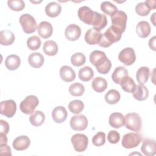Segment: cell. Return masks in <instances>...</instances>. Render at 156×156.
Masks as SVG:
<instances>
[{
  "mask_svg": "<svg viewBox=\"0 0 156 156\" xmlns=\"http://www.w3.org/2000/svg\"><path fill=\"white\" fill-rule=\"evenodd\" d=\"M151 8L146 2H140L135 6V12L139 15L141 16H147L151 12Z\"/></svg>",
  "mask_w": 156,
  "mask_h": 156,
  "instance_id": "f35d334b",
  "label": "cell"
},
{
  "mask_svg": "<svg viewBox=\"0 0 156 156\" xmlns=\"http://www.w3.org/2000/svg\"><path fill=\"white\" fill-rule=\"evenodd\" d=\"M141 151L146 156H153L156 154V143L154 140L144 139L141 147Z\"/></svg>",
  "mask_w": 156,
  "mask_h": 156,
  "instance_id": "9a60e30c",
  "label": "cell"
},
{
  "mask_svg": "<svg viewBox=\"0 0 156 156\" xmlns=\"http://www.w3.org/2000/svg\"><path fill=\"white\" fill-rule=\"evenodd\" d=\"M37 31L41 37L44 39L48 38L52 34V26L48 21H41L38 26Z\"/></svg>",
  "mask_w": 156,
  "mask_h": 156,
  "instance_id": "ac0fdd59",
  "label": "cell"
},
{
  "mask_svg": "<svg viewBox=\"0 0 156 156\" xmlns=\"http://www.w3.org/2000/svg\"><path fill=\"white\" fill-rule=\"evenodd\" d=\"M105 100L109 104H115L119 102L121 98L120 93L115 89L110 90L105 95Z\"/></svg>",
  "mask_w": 156,
  "mask_h": 156,
  "instance_id": "e575fe53",
  "label": "cell"
},
{
  "mask_svg": "<svg viewBox=\"0 0 156 156\" xmlns=\"http://www.w3.org/2000/svg\"><path fill=\"white\" fill-rule=\"evenodd\" d=\"M107 24V17L105 15L94 12V16L91 25L93 27L98 30L103 29Z\"/></svg>",
  "mask_w": 156,
  "mask_h": 156,
  "instance_id": "ffe728a7",
  "label": "cell"
},
{
  "mask_svg": "<svg viewBox=\"0 0 156 156\" xmlns=\"http://www.w3.org/2000/svg\"><path fill=\"white\" fill-rule=\"evenodd\" d=\"M151 8V9H155L156 7V1L155 0L154 1H145Z\"/></svg>",
  "mask_w": 156,
  "mask_h": 156,
  "instance_id": "681fc988",
  "label": "cell"
},
{
  "mask_svg": "<svg viewBox=\"0 0 156 156\" xmlns=\"http://www.w3.org/2000/svg\"><path fill=\"white\" fill-rule=\"evenodd\" d=\"M61 11L62 7L57 2H51L48 4L45 7L46 14L51 18H55L58 16Z\"/></svg>",
  "mask_w": 156,
  "mask_h": 156,
  "instance_id": "484cf974",
  "label": "cell"
},
{
  "mask_svg": "<svg viewBox=\"0 0 156 156\" xmlns=\"http://www.w3.org/2000/svg\"><path fill=\"white\" fill-rule=\"evenodd\" d=\"M108 122L112 127L119 129L124 125V116L121 113H113L109 117Z\"/></svg>",
  "mask_w": 156,
  "mask_h": 156,
  "instance_id": "44dd1931",
  "label": "cell"
},
{
  "mask_svg": "<svg viewBox=\"0 0 156 156\" xmlns=\"http://www.w3.org/2000/svg\"><path fill=\"white\" fill-rule=\"evenodd\" d=\"M91 87L95 91L101 93L106 90L107 87V82L104 78L102 77H96L93 80Z\"/></svg>",
  "mask_w": 156,
  "mask_h": 156,
  "instance_id": "f546056e",
  "label": "cell"
},
{
  "mask_svg": "<svg viewBox=\"0 0 156 156\" xmlns=\"http://www.w3.org/2000/svg\"><path fill=\"white\" fill-rule=\"evenodd\" d=\"M155 15L156 13H154L151 16V21H152V24L154 26H155Z\"/></svg>",
  "mask_w": 156,
  "mask_h": 156,
  "instance_id": "f907efd6",
  "label": "cell"
},
{
  "mask_svg": "<svg viewBox=\"0 0 156 156\" xmlns=\"http://www.w3.org/2000/svg\"><path fill=\"white\" fill-rule=\"evenodd\" d=\"M41 40L37 35H33L29 37L27 40V46L32 51H35L40 48L41 46Z\"/></svg>",
  "mask_w": 156,
  "mask_h": 156,
  "instance_id": "ab89813d",
  "label": "cell"
},
{
  "mask_svg": "<svg viewBox=\"0 0 156 156\" xmlns=\"http://www.w3.org/2000/svg\"><path fill=\"white\" fill-rule=\"evenodd\" d=\"M68 113L66 108L63 106L55 107L52 112V117L56 123H62L67 118Z\"/></svg>",
  "mask_w": 156,
  "mask_h": 156,
  "instance_id": "e0dca14e",
  "label": "cell"
},
{
  "mask_svg": "<svg viewBox=\"0 0 156 156\" xmlns=\"http://www.w3.org/2000/svg\"><path fill=\"white\" fill-rule=\"evenodd\" d=\"M151 31L149 23L146 21H140L136 27V32L137 35L143 38L147 37Z\"/></svg>",
  "mask_w": 156,
  "mask_h": 156,
  "instance_id": "7402d4cb",
  "label": "cell"
},
{
  "mask_svg": "<svg viewBox=\"0 0 156 156\" xmlns=\"http://www.w3.org/2000/svg\"><path fill=\"white\" fill-rule=\"evenodd\" d=\"M79 18L87 24L91 25L94 16V12L87 6L80 7L77 12Z\"/></svg>",
  "mask_w": 156,
  "mask_h": 156,
  "instance_id": "7c38bea8",
  "label": "cell"
},
{
  "mask_svg": "<svg viewBox=\"0 0 156 156\" xmlns=\"http://www.w3.org/2000/svg\"><path fill=\"white\" fill-rule=\"evenodd\" d=\"M127 76H129L127 69L124 66H118L113 71L112 74V79L115 83L120 84L122 80Z\"/></svg>",
  "mask_w": 156,
  "mask_h": 156,
  "instance_id": "603a6c76",
  "label": "cell"
},
{
  "mask_svg": "<svg viewBox=\"0 0 156 156\" xmlns=\"http://www.w3.org/2000/svg\"><path fill=\"white\" fill-rule=\"evenodd\" d=\"M15 39V35L10 30H3L0 32V43L1 45L12 44Z\"/></svg>",
  "mask_w": 156,
  "mask_h": 156,
  "instance_id": "83f0119b",
  "label": "cell"
},
{
  "mask_svg": "<svg viewBox=\"0 0 156 156\" xmlns=\"http://www.w3.org/2000/svg\"><path fill=\"white\" fill-rule=\"evenodd\" d=\"M39 104L38 98L35 95H29L20 104L21 111L26 115L32 114Z\"/></svg>",
  "mask_w": 156,
  "mask_h": 156,
  "instance_id": "3957f363",
  "label": "cell"
},
{
  "mask_svg": "<svg viewBox=\"0 0 156 156\" xmlns=\"http://www.w3.org/2000/svg\"><path fill=\"white\" fill-rule=\"evenodd\" d=\"M93 144L98 147L104 145L105 143V134L102 132H98L92 138Z\"/></svg>",
  "mask_w": 156,
  "mask_h": 156,
  "instance_id": "7bdbcfd3",
  "label": "cell"
},
{
  "mask_svg": "<svg viewBox=\"0 0 156 156\" xmlns=\"http://www.w3.org/2000/svg\"><path fill=\"white\" fill-rule=\"evenodd\" d=\"M84 86L79 82H75L69 87V93L73 96H81L84 93Z\"/></svg>",
  "mask_w": 156,
  "mask_h": 156,
  "instance_id": "8d00e7d4",
  "label": "cell"
},
{
  "mask_svg": "<svg viewBox=\"0 0 156 156\" xmlns=\"http://www.w3.org/2000/svg\"><path fill=\"white\" fill-rule=\"evenodd\" d=\"M86 58L82 52H76L71 57V62L74 66H80L85 64Z\"/></svg>",
  "mask_w": 156,
  "mask_h": 156,
  "instance_id": "60d3db41",
  "label": "cell"
},
{
  "mask_svg": "<svg viewBox=\"0 0 156 156\" xmlns=\"http://www.w3.org/2000/svg\"><path fill=\"white\" fill-rule=\"evenodd\" d=\"M30 144L29 138L26 135L16 137L13 141V147L16 151H24L27 149Z\"/></svg>",
  "mask_w": 156,
  "mask_h": 156,
  "instance_id": "2e32d148",
  "label": "cell"
},
{
  "mask_svg": "<svg viewBox=\"0 0 156 156\" xmlns=\"http://www.w3.org/2000/svg\"><path fill=\"white\" fill-rule=\"evenodd\" d=\"M120 140V135L116 130H110L107 135V140L112 144L118 143Z\"/></svg>",
  "mask_w": 156,
  "mask_h": 156,
  "instance_id": "ee69618b",
  "label": "cell"
},
{
  "mask_svg": "<svg viewBox=\"0 0 156 156\" xmlns=\"http://www.w3.org/2000/svg\"><path fill=\"white\" fill-rule=\"evenodd\" d=\"M90 61L100 74H106L110 70L111 61L107 57L106 54L103 51H93L90 55Z\"/></svg>",
  "mask_w": 156,
  "mask_h": 156,
  "instance_id": "6da1fadb",
  "label": "cell"
},
{
  "mask_svg": "<svg viewBox=\"0 0 156 156\" xmlns=\"http://www.w3.org/2000/svg\"><path fill=\"white\" fill-rule=\"evenodd\" d=\"M112 26L123 33L126 27L127 16L124 11L118 10L111 16Z\"/></svg>",
  "mask_w": 156,
  "mask_h": 156,
  "instance_id": "52a82bcc",
  "label": "cell"
},
{
  "mask_svg": "<svg viewBox=\"0 0 156 156\" xmlns=\"http://www.w3.org/2000/svg\"><path fill=\"white\" fill-rule=\"evenodd\" d=\"M132 93L133 98L139 101H144L147 99L149 96V90L144 85L139 84L136 85L135 89Z\"/></svg>",
  "mask_w": 156,
  "mask_h": 156,
  "instance_id": "cb8c5ba5",
  "label": "cell"
},
{
  "mask_svg": "<svg viewBox=\"0 0 156 156\" xmlns=\"http://www.w3.org/2000/svg\"><path fill=\"white\" fill-rule=\"evenodd\" d=\"M119 60L125 65H132L136 60L135 51L132 48H126L120 51L118 55Z\"/></svg>",
  "mask_w": 156,
  "mask_h": 156,
  "instance_id": "9c48e42d",
  "label": "cell"
},
{
  "mask_svg": "<svg viewBox=\"0 0 156 156\" xmlns=\"http://www.w3.org/2000/svg\"><path fill=\"white\" fill-rule=\"evenodd\" d=\"M44 62V57L40 52H33L28 57V62L29 65L34 68H39L42 66Z\"/></svg>",
  "mask_w": 156,
  "mask_h": 156,
  "instance_id": "d4e9b609",
  "label": "cell"
},
{
  "mask_svg": "<svg viewBox=\"0 0 156 156\" xmlns=\"http://www.w3.org/2000/svg\"><path fill=\"white\" fill-rule=\"evenodd\" d=\"M101 9L104 13L110 16L113 15L118 11V8L109 1L102 2L101 4Z\"/></svg>",
  "mask_w": 156,
  "mask_h": 156,
  "instance_id": "d590c367",
  "label": "cell"
},
{
  "mask_svg": "<svg viewBox=\"0 0 156 156\" xmlns=\"http://www.w3.org/2000/svg\"><path fill=\"white\" fill-rule=\"evenodd\" d=\"M119 85H121V88L127 93H133L136 87V84L134 80L129 76L123 79Z\"/></svg>",
  "mask_w": 156,
  "mask_h": 156,
  "instance_id": "836d02e7",
  "label": "cell"
},
{
  "mask_svg": "<svg viewBox=\"0 0 156 156\" xmlns=\"http://www.w3.org/2000/svg\"><path fill=\"white\" fill-rule=\"evenodd\" d=\"M101 36L102 34L100 30H98L94 27L90 28L85 33V40L88 44L94 45L99 43Z\"/></svg>",
  "mask_w": 156,
  "mask_h": 156,
  "instance_id": "4fadbf2b",
  "label": "cell"
},
{
  "mask_svg": "<svg viewBox=\"0 0 156 156\" xmlns=\"http://www.w3.org/2000/svg\"><path fill=\"white\" fill-rule=\"evenodd\" d=\"M150 75V70L148 67L141 66L136 71V78L140 85H144L146 83L149 79Z\"/></svg>",
  "mask_w": 156,
  "mask_h": 156,
  "instance_id": "f1b7e54d",
  "label": "cell"
},
{
  "mask_svg": "<svg viewBox=\"0 0 156 156\" xmlns=\"http://www.w3.org/2000/svg\"><path fill=\"white\" fill-rule=\"evenodd\" d=\"M7 134L4 133H0V144H7V138L6 136Z\"/></svg>",
  "mask_w": 156,
  "mask_h": 156,
  "instance_id": "c3c4849f",
  "label": "cell"
},
{
  "mask_svg": "<svg viewBox=\"0 0 156 156\" xmlns=\"http://www.w3.org/2000/svg\"><path fill=\"white\" fill-rule=\"evenodd\" d=\"M124 124L127 129L134 132H138L141 129L142 121L138 113H129L124 116Z\"/></svg>",
  "mask_w": 156,
  "mask_h": 156,
  "instance_id": "277c9868",
  "label": "cell"
},
{
  "mask_svg": "<svg viewBox=\"0 0 156 156\" xmlns=\"http://www.w3.org/2000/svg\"><path fill=\"white\" fill-rule=\"evenodd\" d=\"M8 7L13 11H21L25 7V3L23 0H9L7 1Z\"/></svg>",
  "mask_w": 156,
  "mask_h": 156,
  "instance_id": "b9f144b4",
  "label": "cell"
},
{
  "mask_svg": "<svg viewBox=\"0 0 156 156\" xmlns=\"http://www.w3.org/2000/svg\"><path fill=\"white\" fill-rule=\"evenodd\" d=\"M141 140L142 136L140 133L136 132H130L123 136L121 144L124 148L132 149L138 146Z\"/></svg>",
  "mask_w": 156,
  "mask_h": 156,
  "instance_id": "8992f818",
  "label": "cell"
},
{
  "mask_svg": "<svg viewBox=\"0 0 156 156\" xmlns=\"http://www.w3.org/2000/svg\"><path fill=\"white\" fill-rule=\"evenodd\" d=\"M0 132L1 133H4L7 134L9 131V125L8 122L4 120H0Z\"/></svg>",
  "mask_w": 156,
  "mask_h": 156,
  "instance_id": "bcb514c9",
  "label": "cell"
},
{
  "mask_svg": "<svg viewBox=\"0 0 156 156\" xmlns=\"http://www.w3.org/2000/svg\"><path fill=\"white\" fill-rule=\"evenodd\" d=\"M122 34V33L119 30L111 26L104 34H102V36L98 44L101 47L108 48L113 43L119 41L121 38Z\"/></svg>",
  "mask_w": 156,
  "mask_h": 156,
  "instance_id": "7a4b0ae2",
  "label": "cell"
},
{
  "mask_svg": "<svg viewBox=\"0 0 156 156\" xmlns=\"http://www.w3.org/2000/svg\"><path fill=\"white\" fill-rule=\"evenodd\" d=\"M21 64L20 58L15 54H11L7 57L5 60V67L11 71L16 69Z\"/></svg>",
  "mask_w": 156,
  "mask_h": 156,
  "instance_id": "4316f807",
  "label": "cell"
},
{
  "mask_svg": "<svg viewBox=\"0 0 156 156\" xmlns=\"http://www.w3.org/2000/svg\"><path fill=\"white\" fill-rule=\"evenodd\" d=\"M155 38L156 37L154 36L153 37H152L149 40V48L153 50V51H155Z\"/></svg>",
  "mask_w": 156,
  "mask_h": 156,
  "instance_id": "7dc6e473",
  "label": "cell"
},
{
  "mask_svg": "<svg viewBox=\"0 0 156 156\" xmlns=\"http://www.w3.org/2000/svg\"><path fill=\"white\" fill-rule=\"evenodd\" d=\"M94 76V72L90 66H85L80 68L79 71V78L83 82L90 81Z\"/></svg>",
  "mask_w": 156,
  "mask_h": 156,
  "instance_id": "d6a6232c",
  "label": "cell"
},
{
  "mask_svg": "<svg viewBox=\"0 0 156 156\" xmlns=\"http://www.w3.org/2000/svg\"><path fill=\"white\" fill-rule=\"evenodd\" d=\"M59 73L61 79L66 82H72L76 78V73L74 70L71 67L67 65L62 66L60 69Z\"/></svg>",
  "mask_w": 156,
  "mask_h": 156,
  "instance_id": "d6986e66",
  "label": "cell"
},
{
  "mask_svg": "<svg viewBox=\"0 0 156 156\" xmlns=\"http://www.w3.org/2000/svg\"><path fill=\"white\" fill-rule=\"evenodd\" d=\"M87 126L88 119L83 115H74L71 118L70 126L74 130H84L87 127Z\"/></svg>",
  "mask_w": 156,
  "mask_h": 156,
  "instance_id": "8fae6325",
  "label": "cell"
},
{
  "mask_svg": "<svg viewBox=\"0 0 156 156\" xmlns=\"http://www.w3.org/2000/svg\"><path fill=\"white\" fill-rule=\"evenodd\" d=\"M68 108L72 113L79 114L84 108V104L80 100H73L69 103Z\"/></svg>",
  "mask_w": 156,
  "mask_h": 156,
  "instance_id": "74e56055",
  "label": "cell"
},
{
  "mask_svg": "<svg viewBox=\"0 0 156 156\" xmlns=\"http://www.w3.org/2000/svg\"><path fill=\"white\" fill-rule=\"evenodd\" d=\"M0 155H12L10 147L7 144H0Z\"/></svg>",
  "mask_w": 156,
  "mask_h": 156,
  "instance_id": "f6af8a7d",
  "label": "cell"
},
{
  "mask_svg": "<svg viewBox=\"0 0 156 156\" xmlns=\"http://www.w3.org/2000/svg\"><path fill=\"white\" fill-rule=\"evenodd\" d=\"M81 35V29L80 27L75 24H69L66 27L65 30V35L67 40L69 41H76L79 38Z\"/></svg>",
  "mask_w": 156,
  "mask_h": 156,
  "instance_id": "5bb4252c",
  "label": "cell"
},
{
  "mask_svg": "<svg viewBox=\"0 0 156 156\" xmlns=\"http://www.w3.org/2000/svg\"><path fill=\"white\" fill-rule=\"evenodd\" d=\"M43 50L46 55L54 56L58 52V46L54 41L47 40L43 44Z\"/></svg>",
  "mask_w": 156,
  "mask_h": 156,
  "instance_id": "1f68e13d",
  "label": "cell"
},
{
  "mask_svg": "<svg viewBox=\"0 0 156 156\" xmlns=\"http://www.w3.org/2000/svg\"><path fill=\"white\" fill-rule=\"evenodd\" d=\"M16 111V104L12 99L3 101L0 104V113L7 118H12Z\"/></svg>",
  "mask_w": 156,
  "mask_h": 156,
  "instance_id": "30bf717a",
  "label": "cell"
},
{
  "mask_svg": "<svg viewBox=\"0 0 156 156\" xmlns=\"http://www.w3.org/2000/svg\"><path fill=\"white\" fill-rule=\"evenodd\" d=\"M20 23L23 31L26 34H32L37 28V24L35 18L30 14L25 13L20 17Z\"/></svg>",
  "mask_w": 156,
  "mask_h": 156,
  "instance_id": "5b68a950",
  "label": "cell"
},
{
  "mask_svg": "<svg viewBox=\"0 0 156 156\" xmlns=\"http://www.w3.org/2000/svg\"><path fill=\"white\" fill-rule=\"evenodd\" d=\"M71 141L74 150L78 152L85 151L88 144V137L83 133L74 134L71 137Z\"/></svg>",
  "mask_w": 156,
  "mask_h": 156,
  "instance_id": "ba28073f",
  "label": "cell"
},
{
  "mask_svg": "<svg viewBox=\"0 0 156 156\" xmlns=\"http://www.w3.org/2000/svg\"><path fill=\"white\" fill-rule=\"evenodd\" d=\"M45 120V115L41 112L39 110L35 111L29 116V121L30 124L34 126H40L44 122Z\"/></svg>",
  "mask_w": 156,
  "mask_h": 156,
  "instance_id": "4dcf8cb0",
  "label": "cell"
}]
</instances>
